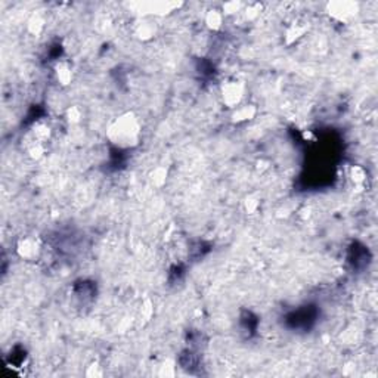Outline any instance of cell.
I'll use <instances>...</instances> for the list:
<instances>
[{"instance_id": "1", "label": "cell", "mask_w": 378, "mask_h": 378, "mask_svg": "<svg viewBox=\"0 0 378 378\" xmlns=\"http://www.w3.org/2000/svg\"><path fill=\"white\" fill-rule=\"evenodd\" d=\"M138 121L132 116L120 117L110 130V136L117 145H133L138 139Z\"/></svg>"}, {"instance_id": "2", "label": "cell", "mask_w": 378, "mask_h": 378, "mask_svg": "<svg viewBox=\"0 0 378 378\" xmlns=\"http://www.w3.org/2000/svg\"><path fill=\"white\" fill-rule=\"evenodd\" d=\"M20 254L24 257V259H33V257H36L37 256V253H39V245H37V242L34 241V239H31V238H27V239H24L21 244H20Z\"/></svg>"}, {"instance_id": "3", "label": "cell", "mask_w": 378, "mask_h": 378, "mask_svg": "<svg viewBox=\"0 0 378 378\" xmlns=\"http://www.w3.org/2000/svg\"><path fill=\"white\" fill-rule=\"evenodd\" d=\"M241 95H242V88H241L236 82H235V83H231V85H228L226 89H223V96H225L226 102H228V104H231V105L239 101Z\"/></svg>"}, {"instance_id": "4", "label": "cell", "mask_w": 378, "mask_h": 378, "mask_svg": "<svg viewBox=\"0 0 378 378\" xmlns=\"http://www.w3.org/2000/svg\"><path fill=\"white\" fill-rule=\"evenodd\" d=\"M220 12H222V11H210V12H208V15H207V24H208L210 29L216 30L222 26L223 15H222Z\"/></svg>"}]
</instances>
